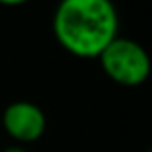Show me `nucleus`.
<instances>
[{
  "mask_svg": "<svg viewBox=\"0 0 152 152\" xmlns=\"http://www.w3.org/2000/svg\"><path fill=\"white\" fill-rule=\"evenodd\" d=\"M52 31L69 54L98 58L118 37V10L112 0H60L52 18Z\"/></svg>",
  "mask_w": 152,
  "mask_h": 152,
  "instance_id": "obj_1",
  "label": "nucleus"
},
{
  "mask_svg": "<svg viewBox=\"0 0 152 152\" xmlns=\"http://www.w3.org/2000/svg\"><path fill=\"white\" fill-rule=\"evenodd\" d=\"M104 73L123 87H137L148 79L152 62L145 46L133 39L115 37L98 56Z\"/></svg>",
  "mask_w": 152,
  "mask_h": 152,
  "instance_id": "obj_2",
  "label": "nucleus"
},
{
  "mask_svg": "<svg viewBox=\"0 0 152 152\" xmlns=\"http://www.w3.org/2000/svg\"><path fill=\"white\" fill-rule=\"evenodd\" d=\"M2 125L12 139L19 142H35L46 129V115L37 104L18 100L4 110Z\"/></svg>",
  "mask_w": 152,
  "mask_h": 152,
  "instance_id": "obj_3",
  "label": "nucleus"
},
{
  "mask_svg": "<svg viewBox=\"0 0 152 152\" xmlns=\"http://www.w3.org/2000/svg\"><path fill=\"white\" fill-rule=\"evenodd\" d=\"M25 2H29V0H0L2 6H21Z\"/></svg>",
  "mask_w": 152,
  "mask_h": 152,
  "instance_id": "obj_4",
  "label": "nucleus"
},
{
  "mask_svg": "<svg viewBox=\"0 0 152 152\" xmlns=\"http://www.w3.org/2000/svg\"><path fill=\"white\" fill-rule=\"evenodd\" d=\"M2 152H27L25 148H21V146H10V148L2 150Z\"/></svg>",
  "mask_w": 152,
  "mask_h": 152,
  "instance_id": "obj_5",
  "label": "nucleus"
}]
</instances>
